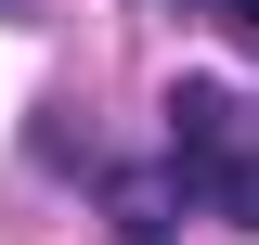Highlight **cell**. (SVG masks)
<instances>
[{
	"label": "cell",
	"instance_id": "2",
	"mask_svg": "<svg viewBox=\"0 0 259 245\" xmlns=\"http://www.w3.org/2000/svg\"><path fill=\"white\" fill-rule=\"evenodd\" d=\"M207 194H221V207H233V219H246V232H259V155H233V168H221V181H207Z\"/></svg>",
	"mask_w": 259,
	"mask_h": 245
},
{
	"label": "cell",
	"instance_id": "1",
	"mask_svg": "<svg viewBox=\"0 0 259 245\" xmlns=\"http://www.w3.org/2000/svg\"><path fill=\"white\" fill-rule=\"evenodd\" d=\"M168 155H182L194 181H221L233 155H246V103H233L221 78H182V91H168Z\"/></svg>",
	"mask_w": 259,
	"mask_h": 245
},
{
	"label": "cell",
	"instance_id": "3",
	"mask_svg": "<svg viewBox=\"0 0 259 245\" xmlns=\"http://www.w3.org/2000/svg\"><path fill=\"white\" fill-rule=\"evenodd\" d=\"M221 13H233V26H246V39H259V0H221Z\"/></svg>",
	"mask_w": 259,
	"mask_h": 245
}]
</instances>
